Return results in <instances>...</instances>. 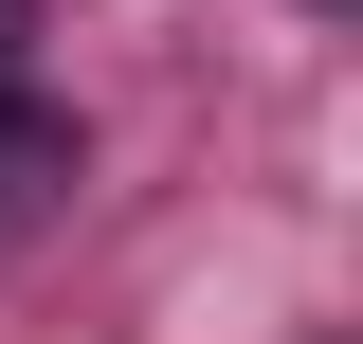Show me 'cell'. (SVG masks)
Instances as JSON below:
<instances>
[{
	"label": "cell",
	"mask_w": 363,
	"mask_h": 344,
	"mask_svg": "<svg viewBox=\"0 0 363 344\" xmlns=\"http://www.w3.org/2000/svg\"><path fill=\"white\" fill-rule=\"evenodd\" d=\"M18 55H37V0H0V73H18Z\"/></svg>",
	"instance_id": "cell-2"
},
{
	"label": "cell",
	"mask_w": 363,
	"mask_h": 344,
	"mask_svg": "<svg viewBox=\"0 0 363 344\" xmlns=\"http://www.w3.org/2000/svg\"><path fill=\"white\" fill-rule=\"evenodd\" d=\"M55 200H73V109H37V91L0 73V236H37Z\"/></svg>",
	"instance_id": "cell-1"
}]
</instances>
